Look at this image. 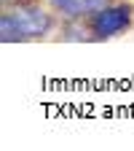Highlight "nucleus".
Listing matches in <instances>:
<instances>
[{
  "label": "nucleus",
  "mask_w": 134,
  "mask_h": 151,
  "mask_svg": "<svg viewBox=\"0 0 134 151\" xmlns=\"http://www.w3.org/2000/svg\"><path fill=\"white\" fill-rule=\"evenodd\" d=\"M62 19L46 0H27V3L8 6L0 14V38L3 43H27L46 41L59 30Z\"/></svg>",
  "instance_id": "1"
},
{
  "label": "nucleus",
  "mask_w": 134,
  "mask_h": 151,
  "mask_svg": "<svg viewBox=\"0 0 134 151\" xmlns=\"http://www.w3.org/2000/svg\"><path fill=\"white\" fill-rule=\"evenodd\" d=\"M94 41H110L134 30V0H116L86 19Z\"/></svg>",
  "instance_id": "2"
},
{
  "label": "nucleus",
  "mask_w": 134,
  "mask_h": 151,
  "mask_svg": "<svg viewBox=\"0 0 134 151\" xmlns=\"http://www.w3.org/2000/svg\"><path fill=\"white\" fill-rule=\"evenodd\" d=\"M3 3V8H8V6H16V3H27V0H0Z\"/></svg>",
  "instance_id": "4"
},
{
  "label": "nucleus",
  "mask_w": 134,
  "mask_h": 151,
  "mask_svg": "<svg viewBox=\"0 0 134 151\" xmlns=\"http://www.w3.org/2000/svg\"><path fill=\"white\" fill-rule=\"evenodd\" d=\"M110 3H116V0H59L51 8L56 11V16L62 22H72V19H89L91 14L102 11Z\"/></svg>",
  "instance_id": "3"
},
{
  "label": "nucleus",
  "mask_w": 134,
  "mask_h": 151,
  "mask_svg": "<svg viewBox=\"0 0 134 151\" xmlns=\"http://www.w3.org/2000/svg\"><path fill=\"white\" fill-rule=\"evenodd\" d=\"M46 3H48V6H54V3H59V0H46Z\"/></svg>",
  "instance_id": "5"
}]
</instances>
